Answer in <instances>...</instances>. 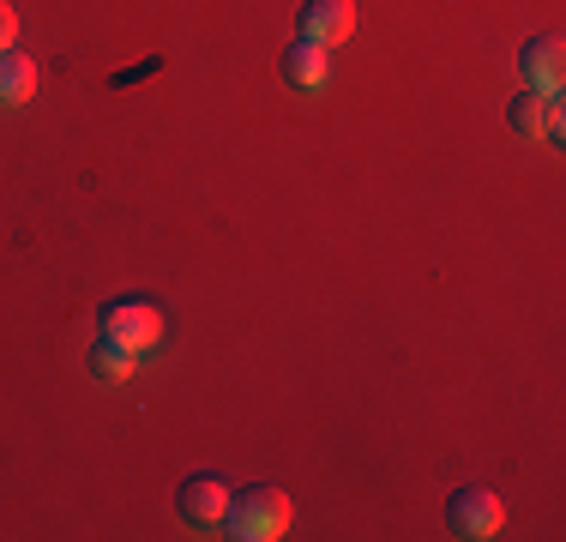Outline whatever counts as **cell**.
<instances>
[{
	"label": "cell",
	"mask_w": 566,
	"mask_h": 542,
	"mask_svg": "<svg viewBox=\"0 0 566 542\" xmlns=\"http://www.w3.org/2000/svg\"><path fill=\"white\" fill-rule=\"evenodd\" d=\"M290 519H295V507H290L283 488H248V494L229 500V512H223V524L235 542H272V536L290 531Z\"/></svg>",
	"instance_id": "obj_1"
},
{
	"label": "cell",
	"mask_w": 566,
	"mask_h": 542,
	"mask_svg": "<svg viewBox=\"0 0 566 542\" xmlns=\"http://www.w3.org/2000/svg\"><path fill=\"white\" fill-rule=\"evenodd\" d=\"M97 337H109V344L133 350V356H151L157 337H164V314H157V308H145V302H115L109 314H103Z\"/></svg>",
	"instance_id": "obj_2"
},
{
	"label": "cell",
	"mask_w": 566,
	"mask_h": 542,
	"mask_svg": "<svg viewBox=\"0 0 566 542\" xmlns=\"http://www.w3.org/2000/svg\"><path fill=\"white\" fill-rule=\"evenodd\" d=\"M447 524H452V536H501L506 507L489 488H458L452 507H447Z\"/></svg>",
	"instance_id": "obj_3"
},
{
	"label": "cell",
	"mask_w": 566,
	"mask_h": 542,
	"mask_svg": "<svg viewBox=\"0 0 566 542\" xmlns=\"http://www.w3.org/2000/svg\"><path fill=\"white\" fill-rule=\"evenodd\" d=\"M356 31V0H307L302 7V37L319 49H338Z\"/></svg>",
	"instance_id": "obj_4"
},
{
	"label": "cell",
	"mask_w": 566,
	"mask_h": 542,
	"mask_svg": "<svg viewBox=\"0 0 566 542\" xmlns=\"http://www.w3.org/2000/svg\"><path fill=\"white\" fill-rule=\"evenodd\" d=\"M175 507H181V519H193V524H223V512H229V488H223V477L199 470V477H187V482H181Z\"/></svg>",
	"instance_id": "obj_5"
},
{
	"label": "cell",
	"mask_w": 566,
	"mask_h": 542,
	"mask_svg": "<svg viewBox=\"0 0 566 542\" xmlns=\"http://www.w3.org/2000/svg\"><path fill=\"white\" fill-rule=\"evenodd\" d=\"M512 127H518L524 139H548V145H560V133H566L560 97H543V91H524V97L512 103Z\"/></svg>",
	"instance_id": "obj_6"
},
{
	"label": "cell",
	"mask_w": 566,
	"mask_h": 542,
	"mask_svg": "<svg viewBox=\"0 0 566 542\" xmlns=\"http://www.w3.org/2000/svg\"><path fill=\"white\" fill-rule=\"evenodd\" d=\"M518 66H524V85H531V91H543V97H560V73H566L560 37H536V43L518 54Z\"/></svg>",
	"instance_id": "obj_7"
},
{
	"label": "cell",
	"mask_w": 566,
	"mask_h": 542,
	"mask_svg": "<svg viewBox=\"0 0 566 542\" xmlns=\"http://www.w3.org/2000/svg\"><path fill=\"white\" fill-rule=\"evenodd\" d=\"M326 73H332V49H319V43H295V49H283V79L290 85H302V91H319L326 85Z\"/></svg>",
	"instance_id": "obj_8"
},
{
	"label": "cell",
	"mask_w": 566,
	"mask_h": 542,
	"mask_svg": "<svg viewBox=\"0 0 566 542\" xmlns=\"http://www.w3.org/2000/svg\"><path fill=\"white\" fill-rule=\"evenodd\" d=\"M31 91H36V61L7 49L0 54V103H31Z\"/></svg>",
	"instance_id": "obj_9"
},
{
	"label": "cell",
	"mask_w": 566,
	"mask_h": 542,
	"mask_svg": "<svg viewBox=\"0 0 566 542\" xmlns=\"http://www.w3.org/2000/svg\"><path fill=\"white\" fill-rule=\"evenodd\" d=\"M91 368H97L103 379H133L139 356H133V350H120V344H109V337H97V344H91Z\"/></svg>",
	"instance_id": "obj_10"
},
{
	"label": "cell",
	"mask_w": 566,
	"mask_h": 542,
	"mask_svg": "<svg viewBox=\"0 0 566 542\" xmlns=\"http://www.w3.org/2000/svg\"><path fill=\"white\" fill-rule=\"evenodd\" d=\"M12 37H19V12H12L7 0H0V54L12 49Z\"/></svg>",
	"instance_id": "obj_11"
}]
</instances>
